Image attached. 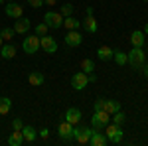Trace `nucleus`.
<instances>
[{
	"mask_svg": "<svg viewBox=\"0 0 148 146\" xmlns=\"http://www.w3.org/2000/svg\"><path fill=\"white\" fill-rule=\"evenodd\" d=\"M93 130L91 126H79V124H75L73 126V138L79 142V144H89V138H91Z\"/></svg>",
	"mask_w": 148,
	"mask_h": 146,
	"instance_id": "3",
	"label": "nucleus"
},
{
	"mask_svg": "<svg viewBox=\"0 0 148 146\" xmlns=\"http://www.w3.org/2000/svg\"><path fill=\"white\" fill-rule=\"evenodd\" d=\"M24 142V136H22V130H14L8 138V144L10 146H20Z\"/></svg>",
	"mask_w": 148,
	"mask_h": 146,
	"instance_id": "23",
	"label": "nucleus"
},
{
	"mask_svg": "<svg viewBox=\"0 0 148 146\" xmlns=\"http://www.w3.org/2000/svg\"><path fill=\"white\" fill-rule=\"evenodd\" d=\"M44 22L47 24V28H53V30H57V28H61L63 26V16L59 14V12H46V16H44Z\"/></svg>",
	"mask_w": 148,
	"mask_h": 146,
	"instance_id": "6",
	"label": "nucleus"
},
{
	"mask_svg": "<svg viewBox=\"0 0 148 146\" xmlns=\"http://www.w3.org/2000/svg\"><path fill=\"white\" fill-rule=\"evenodd\" d=\"M57 132L61 136V140H65V142L73 140V124L67 123V121H63V123L57 126Z\"/></svg>",
	"mask_w": 148,
	"mask_h": 146,
	"instance_id": "9",
	"label": "nucleus"
},
{
	"mask_svg": "<svg viewBox=\"0 0 148 146\" xmlns=\"http://www.w3.org/2000/svg\"><path fill=\"white\" fill-rule=\"evenodd\" d=\"M46 34H47V24L46 22L38 24V26H36V36H40V38H42V36H46Z\"/></svg>",
	"mask_w": 148,
	"mask_h": 146,
	"instance_id": "30",
	"label": "nucleus"
},
{
	"mask_svg": "<svg viewBox=\"0 0 148 146\" xmlns=\"http://www.w3.org/2000/svg\"><path fill=\"white\" fill-rule=\"evenodd\" d=\"M59 14H61V16H63V18H65V16H71V14H73V4H63V6H61V10H59Z\"/></svg>",
	"mask_w": 148,
	"mask_h": 146,
	"instance_id": "29",
	"label": "nucleus"
},
{
	"mask_svg": "<svg viewBox=\"0 0 148 146\" xmlns=\"http://www.w3.org/2000/svg\"><path fill=\"white\" fill-rule=\"evenodd\" d=\"M113 51L114 49H111L109 45H101V47L97 49V57H99L101 61H109V59L113 57Z\"/></svg>",
	"mask_w": 148,
	"mask_h": 146,
	"instance_id": "17",
	"label": "nucleus"
},
{
	"mask_svg": "<svg viewBox=\"0 0 148 146\" xmlns=\"http://www.w3.org/2000/svg\"><path fill=\"white\" fill-rule=\"evenodd\" d=\"M95 111H105V99H97L95 101Z\"/></svg>",
	"mask_w": 148,
	"mask_h": 146,
	"instance_id": "32",
	"label": "nucleus"
},
{
	"mask_svg": "<svg viewBox=\"0 0 148 146\" xmlns=\"http://www.w3.org/2000/svg\"><path fill=\"white\" fill-rule=\"evenodd\" d=\"M142 2H148V0H142Z\"/></svg>",
	"mask_w": 148,
	"mask_h": 146,
	"instance_id": "42",
	"label": "nucleus"
},
{
	"mask_svg": "<svg viewBox=\"0 0 148 146\" xmlns=\"http://www.w3.org/2000/svg\"><path fill=\"white\" fill-rule=\"evenodd\" d=\"M32 28V20L28 18H16V24H14V34H28V30Z\"/></svg>",
	"mask_w": 148,
	"mask_h": 146,
	"instance_id": "12",
	"label": "nucleus"
},
{
	"mask_svg": "<svg viewBox=\"0 0 148 146\" xmlns=\"http://www.w3.org/2000/svg\"><path fill=\"white\" fill-rule=\"evenodd\" d=\"M140 69H142V73H144V75H146V77H148V63H144V65H142V67H140Z\"/></svg>",
	"mask_w": 148,
	"mask_h": 146,
	"instance_id": "37",
	"label": "nucleus"
},
{
	"mask_svg": "<svg viewBox=\"0 0 148 146\" xmlns=\"http://www.w3.org/2000/svg\"><path fill=\"white\" fill-rule=\"evenodd\" d=\"M40 47L46 51V53H56L57 51V42L51 38V36H42L40 38Z\"/></svg>",
	"mask_w": 148,
	"mask_h": 146,
	"instance_id": "8",
	"label": "nucleus"
},
{
	"mask_svg": "<svg viewBox=\"0 0 148 146\" xmlns=\"http://www.w3.org/2000/svg\"><path fill=\"white\" fill-rule=\"evenodd\" d=\"M0 36H2V40H8L10 42L12 38H14V28H2L0 30Z\"/></svg>",
	"mask_w": 148,
	"mask_h": 146,
	"instance_id": "27",
	"label": "nucleus"
},
{
	"mask_svg": "<svg viewBox=\"0 0 148 146\" xmlns=\"http://www.w3.org/2000/svg\"><path fill=\"white\" fill-rule=\"evenodd\" d=\"M28 81H30V85H34V87H40V85H44L46 77H44V73H40V71H34V73H30Z\"/></svg>",
	"mask_w": 148,
	"mask_h": 146,
	"instance_id": "19",
	"label": "nucleus"
},
{
	"mask_svg": "<svg viewBox=\"0 0 148 146\" xmlns=\"http://www.w3.org/2000/svg\"><path fill=\"white\" fill-rule=\"evenodd\" d=\"M126 56H128V65H132L134 69H140L146 63V53L142 51V47H132Z\"/></svg>",
	"mask_w": 148,
	"mask_h": 146,
	"instance_id": "1",
	"label": "nucleus"
},
{
	"mask_svg": "<svg viewBox=\"0 0 148 146\" xmlns=\"http://www.w3.org/2000/svg\"><path fill=\"white\" fill-rule=\"evenodd\" d=\"M111 117H113V123L114 124H123V123H125V119H126V114H125V112H121V111L113 112Z\"/></svg>",
	"mask_w": 148,
	"mask_h": 146,
	"instance_id": "28",
	"label": "nucleus"
},
{
	"mask_svg": "<svg viewBox=\"0 0 148 146\" xmlns=\"http://www.w3.org/2000/svg\"><path fill=\"white\" fill-rule=\"evenodd\" d=\"M87 85H89V75L83 73V71H77V73L71 77V87L75 91H83Z\"/></svg>",
	"mask_w": 148,
	"mask_h": 146,
	"instance_id": "7",
	"label": "nucleus"
},
{
	"mask_svg": "<svg viewBox=\"0 0 148 146\" xmlns=\"http://www.w3.org/2000/svg\"><path fill=\"white\" fill-rule=\"evenodd\" d=\"M81 117H83V114H81V111H79V109H75V107H69L67 111H65V121H67V123H71L73 126L81 123Z\"/></svg>",
	"mask_w": 148,
	"mask_h": 146,
	"instance_id": "14",
	"label": "nucleus"
},
{
	"mask_svg": "<svg viewBox=\"0 0 148 146\" xmlns=\"http://www.w3.org/2000/svg\"><path fill=\"white\" fill-rule=\"evenodd\" d=\"M38 136H42L44 140L49 138V128H42V130H38Z\"/></svg>",
	"mask_w": 148,
	"mask_h": 146,
	"instance_id": "34",
	"label": "nucleus"
},
{
	"mask_svg": "<svg viewBox=\"0 0 148 146\" xmlns=\"http://www.w3.org/2000/svg\"><path fill=\"white\" fill-rule=\"evenodd\" d=\"M12 109V101L8 97H0V114H8Z\"/></svg>",
	"mask_w": 148,
	"mask_h": 146,
	"instance_id": "24",
	"label": "nucleus"
},
{
	"mask_svg": "<svg viewBox=\"0 0 148 146\" xmlns=\"http://www.w3.org/2000/svg\"><path fill=\"white\" fill-rule=\"evenodd\" d=\"M22 136L26 142H34L36 138H38V130H36L34 126H22Z\"/></svg>",
	"mask_w": 148,
	"mask_h": 146,
	"instance_id": "16",
	"label": "nucleus"
},
{
	"mask_svg": "<svg viewBox=\"0 0 148 146\" xmlns=\"http://www.w3.org/2000/svg\"><path fill=\"white\" fill-rule=\"evenodd\" d=\"M79 24H81V22L77 20V18H73V14L63 18V26H65L67 30H79Z\"/></svg>",
	"mask_w": 148,
	"mask_h": 146,
	"instance_id": "22",
	"label": "nucleus"
},
{
	"mask_svg": "<svg viewBox=\"0 0 148 146\" xmlns=\"http://www.w3.org/2000/svg\"><path fill=\"white\" fill-rule=\"evenodd\" d=\"M28 4L32 8H40V6H44V0H28Z\"/></svg>",
	"mask_w": 148,
	"mask_h": 146,
	"instance_id": "33",
	"label": "nucleus"
},
{
	"mask_svg": "<svg viewBox=\"0 0 148 146\" xmlns=\"http://www.w3.org/2000/svg\"><path fill=\"white\" fill-rule=\"evenodd\" d=\"M113 57H114V61H116L119 65L128 63V56H126L125 51H121V49H114V51H113Z\"/></svg>",
	"mask_w": 148,
	"mask_h": 146,
	"instance_id": "25",
	"label": "nucleus"
},
{
	"mask_svg": "<svg viewBox=\"0 0 148 146\" xmlns=\"http://www.w3.org/2000/svg\"><path fill=\"white\" fill-rule=\"evenodd\" d=\"M111 123V114L107 111H95L91 117V124L95 130H101V128H105L107 124Z\"/></svg>",
	"mask_w": 148,
	"mask_h": 146,
	"instance_id": "4",
	"label": "nucleus"
},
{
	"mask_svg": "<svg viewBox=\"0 0 148 146\" xmlns=\"http://www.w3.org/2000/svg\"><path fill=\"white\" fill-rule=\"evenodd\" d=\"M0 47H2V36H0Z\"/></svg>",
	"mask_w": 148,
	"mask_h": 146,
	"instance_id": "40",
	"label": "nucleus"
},
{
	"mask_svg": "<svg viewBox=\"0 0 148 146\" xmlns=\"http://www.w3.org/2000/svg\"><path fill=\"white\" fill-rule=\"evenodd\" d=\"M8 2H14V0H8Z\"/></svg>",
	"mask_w": 148,
	"mask_h": 146,
	"instance_id": "41",
	"label": "nucleus"
},
{
	"mask_svg": "<svg viewBox=\"0 0 148 146\" xmlns=\"http://www.w3.org/2000/svg\"><path fill=\"white\" fill-rule=\"evenodd\" d=\"M85 12H87V16H93V8H91V6H87V10H85Z\"/></svg>",
	"mask_w": 148,
	"mask_h": 146,
	"instance_id": "38",
	"label": "nucleus"
},
{
	"mask_svg": "<svg viewBox=\"0 0 148 146\" xmlns=\"http://www.w3.org/2000/svg\"><path fill=\"white\" fill-rule=\"evenodd\" d=\"M89 144L91 146H107L109 144V138L105 132H99V130H93L91 138H89Z\"/></svg>",
	"mask_w": 148,
	"mask_h": 146,
	"instance_id": "13",
	"label": "nucleus"
},
{
	"mask_svg": "<svg viewBox=\"0 0 148 146\" xmlns=\"http://www.w3.org/2000/svg\"><path fill=\"white\" fill-rule=\"evenodd\" d=\"M65 44L69 47H77V45L83 44V36L79 34V30H69L67 36H65Z\"/></svg>",
	"mask_w": 148,
	"mask_h": 146,
	"instance_id": "10",
	"label": "nucleus"
},
{
	"mask_svg": "<svg viewBox=\"0 0 148 146\" xmlns=\"http://www.w3.org/2000/svg\"><path fill=\"white\" fill-rule=\"evenodd\" d=\"M97 81V75L95 73H89V83H95Z\"/></svg>",
	"mask_w": 148,
	"mask_h": 146,
	"instance_id": "36",
	"label": "nucleus"
},
{
	"mask_svg": "<svg viewBox=\"0 0 148 146\" xmlns=\"http://www.w3.org/2000/svg\"><path fill=\"white\" fill-rule=\"evenodd\" d=\"M0 56H2V59H12V57L16 56V47L12 44L2 45V47H0Z\"/></svg>",
	"mask_w": 148,
	"mask_h": 146,
	"instance_id": "20",
	"label": "nucleus"
},
{
	"mask_svg": "<svg viewBox=\"0 0 148 146\" xmlns=\"http://www.w3.org/2000/svg\"><path fill=\"white\" fill-rule=\"evenodd\" d=\"M0 2H4V0H0Z\"/></svg>",
	"mask_w": 148,
	"mask_h": 146,
	"instance_id": "43",
	"label": "nucleus"
},
{
	"mask_svg": "<svg viewBox=\"0 0 148 146\" xmlns=\"http://www.w3.org/2000/svg\"><path fill=\"white\" fill-rule=\"evenodd\" d=\"M130 44L134 45V47H142L144 45V32H140V30L132 32L130 34Z\"/></svg>",
	"mask_w": 148,
	"mask_h": 146,
	"instance_id": "18",
	"label": "nucleus"
},
{
	"mask_svg": "<svg viewBox=\"0 0 148 146\" xmlns=\"http://www.w3.org/2000/svg\"><path fill=\"white\" fill-rule=\"evenodd\" d=\"M105 134H107V138H109V142H113V144H121V142H123L125 132H123L121 124L109 123L107 126H105Z\"/></svg>",
	"mask_w": 148,
	"mask_h": 146,
	"instance_id": "2",
	"label": "nucleus"
},
{
	"mask_svg": "<svg viewBox=\"0 0 148 146\" xmlns=\"http://www.w3.org/2000/svg\"><path fill=\"white\" fill-rule=\"evenodd\" d=\"M56 2H57V0H44L46 6H56Z\"/></svg>",
	"mask_w": 148,
	"mask_h": 146,
	"instance_id": "35",
	"label": "nucleus"
},
{
	"mask_svg": "<svg viewBox=\"0 0 148 146\" xmlns=\"http://www.w3.org/2000/svg\"><path fill=\"white\" fill-rule=\"evenodd\" d=\"M22 49L26 53H30V56H34L38 53V49H40V36H26L22 42Z\"/></svg>",
	"mask_w": 148,
	"mask_h": 146,
	"instance_id": "5",
	"label": "nucleus"
},
{
	"mask_svg": "<svg viewBox=\"0 0 148 146\" xmlns=\"http://www.w3.org/2000/svg\"><path fill=\"white\" fill-rule=\"evenodd\" d=\"M144 34L148 36V24H146V26H144Z\"/></svg>",
	"mask_w": 148,
	"mask_h": 146,
	"instance_id": "39",
	"label": "nucleus"
},
{
	"mask_svg": "<svg viewBox=\"0 0 148 146\" xmlns=\"http://www.w3.org/2000/svg\"><path fill=\"white\" fill-rule=\"evenodd\" d=\"M4 10H6V16H10V18H14V20L24 16V8L18 4V2H8Z\"/></svg>",
	"mask_w": 148,
	"mask_h": 146,
	"instance_id": "11",
	"label": "nucleus"
},
{
	"mask_svg": "<svg viewBox=\"0 0 148 146\" xmlns=\"http://www.w3.org/2000/svg\"><path fill=\"white\" fill-rule=\"evenodd\" d=\"M81 71L87 73V75H89V73H95V63H93L91 59H83V61H81Z\"/></svg>",
	"mask_w": 148,
	"mask_h": 146,
	"instance_id": "26",
	"label": "nucleus"
},
{
	"mask_svg": "<svg viewBox=\"0 0 148 146\" xmlns=\"http://www.w3.org/2000/svg\"><path fill=\"white\" fill-rule=\"evenodd\" d=\"M105 111L109 112V114H113V112L121 111V103L114 101V99H105Z\"/></svg>",
	"mask_w": 148,
	"mask_h": 146,
	"instance_id": "21",
	"label": "nucleus"
},
{
	"mask_svg": "<svg viewBox=\"0 0 148 146\" xmlns=\"http://www.w3.org/2000/svg\"><path fill=\"white\" fill-rule=\"evenodd\" d=\"M12 126H14V130H22V126H24L22 119H14L12 121Z\"/></svg>",
	"mask_w": 148,
	"mask_h": 146,
	"instance_id": "31",
	"label": "nucleus"
},
{
	"mask_svg": "<svg viewBox=\"0 0 148 146\" xmlns=\"http://www.w3.org/2000/svg\"><path fill=\"white\" fill-rule=\"evenodd\" d=\"M83 28L89 32V34H95L97 30H99V24H97V20H95V16H85V20H83Z\"/></svg>",
	"mask_w": 148,
	"mask_h": 146,
	"instance_id": "15",
	"label": "nucleus"
}]
</instances>
